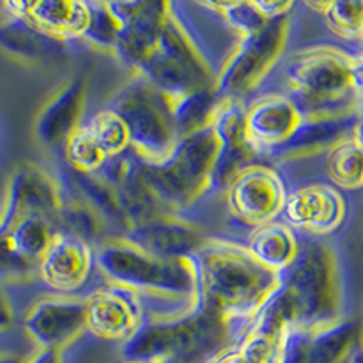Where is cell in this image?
<instances>
[{
	"mask_svg": "<svg viewBox=\"0 0 363 363\" xmlns=\"http://www.w3.org/2000/svg\"><path fill=\"white\" fill-rule=\"evenodd\" d=\"M196 269V306L231 323L255 318L280 285V274L252 258L247 247L207 242L193 256Z\"/></svg>",
	"mask_w": 363,
	"mask_h": 363,
	"instance_id": "1",
	"label": "cell"
},
{
	"mask_svg": "<svg viewBox=\"0 0 363 363\" xmlns=\"http://www.w3.org/2000/svg\"><path fill=\"white\" fill-rule=\"evenodd\" d=\"M229 323L194 306L177 318L142 322L122 347L125 363H160L171 356H189L211 363L229 349Z\"/></svg>",
	"mask_w": 363,
	"mask_h": 363,
	"instance_id": "2",
	"label": "cell"
},
{
	"mask_svg": "<svg viewBox=\"0 0 363 363\" xmlns=\"http://www.w3.org/2000/svg\"><path fill=\"white\" fill-rule=\"evenodd\" d=\"M358 69L359 58L335 48L301 51L287 71L291 99L303 116L354 111L362 100Z\"/></svg>",
	"mask_w": 363,
	"mask_h": 363,
	"instance_id": "3",
	"label": "cell"
},
{
	"mask_svg": "<svg viewBox=\"0 0 363 363\" xmlns=\"http://www.w3.org/2000/svg\"><path fill=\"white\" fill-rule=\"evenodd\" d=\"M218 140L211 125L180 136L160 162L142 160V174L155 199L167 209H182L211 186Z\"/></svg>",
	"mask_w": 363,
	"mask_h": 363,
	"instance_id": "4",
	"label": "cell"
},
{
	"mask_svg": "<svg viewBox=\"0 0 363 363\" xmlns=\"http://www.w3.org/2000/svg\"><path fill=\"white\" fill-rule=\"evenodd\" d=\"M100 271L115 285L169 298L196 300V269L193 258L164 260L140 251L124 238L109 240L96 252Z\"/></svg>",
	"mask_w": 363,
	"mask_h": 363,
	"instance_id": "5",
	"label": "cell"
},
{
	"mask_svg": "<svg viewBox=\"0 0 363 363\" xmlns=\"http://www.w3.org/2000/svg\"><path fill=\"white\" fill-rule=\"evenodd\" d=\"M280 285L293 301L298 327L316 329L338 322V267L327 245H301L293 264L280 272Z\"/></svg>",
	"mask_w": 363,
	"mask_h": 363,
	"instance_id": "6",
	"label": "cell"
},
{
	"mask_svg": "<svg viewBox=\"0 0 363 363\" xmlns=\"http://www.w3.org/2000/svg\"><path fill=\"white\" fill-rule=\"evenodd\" d=\"M128 125L131 147L144 162H160L178 140L173 120V104L136 73L111 99L108 106Z\"/></svg>",
	"mask_w": 363,
	"mask_h": 363,
	"instance_id": "7",
	"label": "cell"
},
{
	"mask_svg": "<svg viewBox=\"0 0 363 363\" xmlns=\"http://www.w3.org/2000/svg\"><path fill=\"white\" fill-rule=\"evenodd\" d=\"M142 79L169 99H180L194 91L215 87L206 60L200 57L191 38L173 17L165 26L157 48L136 67Z\"/></svg>",
	"mask_w": 363,
	"mask_h": 363,
	"instance_id": "8",
	"label": "cell"
},
{
	"mask_svg": "<svg viewBox=\"0 0 363 363\" xmlns=\"http://www.w3.org/2000/svg\"><path fill=\"white\" fill-rule=\"evenodd\" d=\"M57 220L6 202L0 209V281L28 280L37 274Z\"/></svg>",
	"mask_w": 363,
	"mask_h": 363,
	"instance_id": "9",
	"label": "cell"
},
{
	"mask_svg": "<svg viewBox=\"0 0 363 363\" xmlns=\"http://www.w3.org/2000/svg\"><path fill=\"white\" fill-rule=\"evenodd\" d=\"M287 28V17L272 18L258 31L240 38L235 53L227 58L216 79L215 89L220 100L240 99L260 84L284 50Z\"/></svg>",
	"mask_w": 363,
	"mask_h": 363,
	"instance_id": "10",
	"label": "cell"
},
{
	"mask_svg": "<svg viewBox=\"0 0 363 363\" xmlns=\"http://www.w3.org/2000/svg\"><path fill=\"white\" fill-rule=\"evenodd\" d=\"M109 8L120 24L116 55L136 69L157 48L173 17L171 6L160 0H135L109 2Z\"/></svg>",
	"mask_w": 363,
	"mask_h": 363,
	"instance_id": "11",
	"label": "cell"
},
{
	"mask_svg": "<svg viewBox=\"0 0 363 363\" xmlns=\"http://www.w3.org/2000/svg\"><path fill=\"white\" fill-rule=\"evenodd\" d=\"M225 193L233 216L256 227L277 218L287 199L280 177L265 165H249L240 171Z\"/></svg>",
	"mask_w": 363,
	"mask_h": 363,
	"instance_id": "12",
	"label": "cell"
},
{
	"mask_svg": "<svg viewBox=\"0 0 363 363\" xmlns=\"http://www.w3.org/2000/svg\"><path fill=\"white\" fill-rule=\"evenodd\" d=\"M24 329L40 349L60 352L87 329L86 300L42 298L26 314Z\"/></svg>",
	"mask_w": 363,
	"mask_h": 363,
	"instance_id": "13",
	"label": "cell"
},
{
	"mask_svg": "<svg viewBox=\"0 0 363 363\" xmlns=\"http://www.w3.org/2000/svg\"><path fill=\"white\" fill-rule=\"evenodd\" d=\"M211 128L218 140V153L209 187L225 191L236 174L249 167L247 162L256 149L249 142L245 131L244 108L236 100H220Z\"/></svg>",
	"mask_w": 363,
	"mask_h": 363,
	"instance_id": "14",
	"label": "cell"
},
{
	"mask_svg": "<svg viewBox=\"0 0 363 363\" xmlns=\"http://www.w3.org/2000/svg\"><path fill=\"white\" fill-rule=\"evenodd\" d=\"M124 240L140 251L164 260L193 258L207 244L200 229L167 213L131 225Z\"/></svg>",
	"mask_w": 363,
	"mask_h": 363,
	"instance_id": "15",
	"label": "cell"
},
{
	"mask_svg": "<svg viewBox=\"0 0 363 363\" xmlns=\"http://www.w3.org/2000/svg\"><path fill=\"white\" fill-rule=\"evenodd\" d=\"M99 174L115 191L128 229L155 216L165 215L162 203L155 199V194L145 184L142 174V160L136 155L108 158Z\"/></svg>",
	"mask_w": 363,
	"mask_h": 363,
	"instance_id": "16",
	"label": "cell"
},
{
	"mask_svg": "<svg viewBox=\"0 0 363 363\" xmlns=\"http://www.w3.org/2000/svg\"><path fill=\"white\" fill-rule=\"evenodd\" d=\"M87 330L104 340H128L142 325L135 293L122 285L104 287L86 298Z\"/></svg>",
	"mask_w": 363,
	"mask_h": 363,
	"instance_id": "17",
	"label": "cell"
},
{
	"mask_svg": "<svg viewBox=\"0 0 363 363\" xmlns=\"http://www.w3.org/2000/svg\"><path fill=\"white\" fill-rule=\"evenodd\" d=\"M86 77H74L42 106L33 124V135L45 147L66 144L80 128L86 109Z\"/></svg>",
	"mask_w": 363,
	"mask_h": 363,
	"instance_id": "18",
	"label": "cell"
},
{
	"mask_svg": "<svg viewBox=\"0 0 363 363\" xmlns=\"http://www.w3.org/2000/svg\"><path fill=\"white\" fill-rule=\"evenodd\" d=\"M284 215L298 229L329 235L343 223L345 200L335 187L307 186L285 199Z\"/></svg>",
	"mask_w": 363,
	"mask_h": 363,
	"instance_id": "19",
	"label": "cell"
},
{
	"mask_svg": "<svg viewBox=\"0 0 363 363\" xmlns=\"http://www.w3.org/2000/svg\"><path fill=\"white\" fill-rule=\"evenodd\" d=\"M6 15L21 17L58 40L82 38L89 18V6L79 0H40V2H4Z\"/></svg>",
	"mask_w": 363,
	"mask_h": 363,
	"instance_id": "20",
	"label": "cell"
},
{
	"mask_svg": "<svg viewBox=\"0 0 363 363\" xmlns=\"http://www.w3.org/2000/svg\"><path fill=\"white\" fill-rule=\"evenodd\" d=\"M303 115L293 99L281 95H267L256 100L245 111V131L255 149L280 147L296 131Z\"/></svg>",
	"mask_w": 363,
	"mask_h": 363,
	"instance_id": "21",
	"label": "cell"
},
{
	"mask_svg": "<svg viewBox=\"0 0 363 363\" xmlns=\"http://www.w3.org/2000/svg\"><path fill=\"white\" fill-rule=\"evenodd\" d=\"M356 120V109L340 115L303 116L289 140L272 149L269 155L274 158H300L323 149L330 151L340 142L354 136Z\"/></svg>",
	"mask_w": 363,
	"mask_h": 363,
	"instance_id": "22",
	"label": "cell"
},
{
	"mask_svg": "<svg viewBox=\"0 0 363 363\" xmlns=\"http://www.w3.org/2000/svg\"><path fill=\"white\" fill-rule=\"evenodd\" d=\"M91 245L66 231H57L38 267L45 285L55 291H74L86 281L91 269Z\"/></svg>",
	"mask_w": 363,
	"mask_h": 363,
	"instance_id": "23",
	"label": "cell"
},
{
	"mask_svg": "<svg viewBox=\"0 0 363 363\" xmlns=\"http://www.w3.org/2000/svg\"><path fill=\"white\" fill-rule=\"evenodd\" d=\"M67 42L42 33L21 17L0 21V51L29 66H50L66 58Z\"/></svg>",
	"mask_w": 363,
	"mask_h": 363,
	"instance_id": "24",
	"label": "cell"
},
{
	"mask_svg": "<svg viewBox=\"0 0 363 363\" xmlns=\"http://www.w3.org/2000/svg\"><path fill=\"white\" fill-rule=\"evenodd\" d=\"M247 251L264 267L280 274L284 269L293 264L298 251H300V245H298L296 236L289 227L284 225V223L271 222L258 227L252 233Z\"/></svg>",
	"mask_w": 363,
	"mask_h": 363,
	"instance_id": "25",
	"label": "cell"
},
{
	"mask_svg": "<svg viewBox=\"0 0 363 363\" xmlns=\"http://www.w3.org/2000/svg\"><path fill=\"white\" fill-rule=\"evenodd\" d=\"M358 325L354 322H335L311 329L309 363H340L354 345Z\"/></svg>",
	"mask_w": 363,
	"mask_h": 363,
	"instance_id": "26",
	"label": "cell"
},
{
	"mask_svg": "<svg viewBox=\"0 0 363 363\" xmlns=\"http://www.w3.org/2000/svg\"><path fill=\"white\" fill-rule=\"evenodd\" d=\"M171 104H173L174 128L180 138V136L211 125L220 99L215 87H207V89L194 91L191 95L180 96V99H171Z\"/></svg>",
	"mask_w": 363,
	"mask_h": 363,
	"instance_id": "27",
	"label": "cell"
},
{
	"mask_svg": "<svg viewBox=\"0 0 363 363\" xmlns=\"http://www.w3.org/2000/svg\"><path fill=\"white\" fill-rule=\"evenodd\" d=\"M327 171L330 180L342 189L363 187V147L354 136L330 149Z\"/></svg>",
	"mask_w": 363,
	"mask_h": 363,
	"instance_id": "28",
	"label": "cell"
},
{
	"mask_svg": "<svg viewBox=\"0 0 363 363\" xmlns=\"http://www.w3.org/2000/svg\"><path fill=\"white\" fill-rule=\"evenodd\" d=\"M74 186L79 189L80 200L93 207L102 216L104 222L118 223V225H124L128 229V223H125L124 213L120 209L115 191L99 173H74Z\"/></svg>",
	"mask_w": 363,
	"mask_h": 363,
	"instance_id": "29",
	"label": "cell"
},
{
	"mask_svg": "<svg viewBox=\"0 0 363 363\" xmlns=\"http://www.w3.org/2000/svg\"><path fill=\"white\" fill-rule=\"evenodd\" d=\"M333 33L349 40H363V2L359 0H338V2H311Z\"/></svg>",
	"mask_w": 363,
	"mask_h": 363,
	"instance_id": "30",
	"label": "cell"
},
{
	"mask_svg": "<svg viewBox=\"0 0 363 363\" xmlns=\"http://www.w3.org/2000/svg\"><path fill=\"white\" fill-rule=\"evenodd\" d=\"M91 138L99 144L106 157L115 158L125 153V149L131 147V138L125 122L118 113L106 108L96 113L87 125H84Z\"/></svg>",
	"mask_w": 363,
	"mask_h": 363,
	"instance_id": "31",
	"label": "cell"
},
{
	"mask_svg": "<svg viewBox=\"0 0 363 363\" xmlns=\"http://www.w3.org/2000/svg\"><path fill=\"white\" fill-rule=\"evenodd\" d=\"M57 222L64 227V231L84 240L89 245L96 244L102 238L106 223L102 216L82 200L64 202L62 209L58 211Z\"/></svg>",
	"mask_w": 363,
	"mask_h": 363,
	"instance_id": "32",
	"label": "cell"
},
{
	"mask_svg": "<svg viewBox=\"0 0 363 363\" xmlns=\"http://www.w3.org/2000/svg\"><path fill=\"white\" fill-rule=\"evenodd\" d=\"M64 155L73 173L93 174L99 173L108 162V157L99 147L86 128H79L64 144Z\"/></svg>",
	"mask_w": 363,
	"mask_h": 363,
	"instance_id": "33",
	"label": "cell"
},
{
	"mask_svg": "<svg viewBox=\"0 0 363 363\" xmlns=\"http://www.w3.org/2000/svg\"><path fill=\"white\" fill-rule=\"evenodd\" d=\"M87 6H89V18L82 38L95 48L116 53L120 24L109 8V2H87Z\"/></svg>",
	"mask_w": 363,
	"mask_h": 363,
	"instance_id": "34",
	"label": "cell"
},
{
	"mask_svg": "<svg viewBox=\"0 0 363 363\" xmlns=\"http://www.w3.org/2000/svg\"><path fill=\"white\" fill-rule=\"evenodd\" d=\"M206 6L222 13V17L240 35V38L255 33L260 28H264L265 22H267L264 13L258 9L256 2H252V0H245V2H211V4Z\"/></svg>",
	"mask_w": 363,
	"mask_h": 363,
	"instance_id": "35",
	"label": "cell"
},
{
	"mask_svg": "<svg viewBox=\"0 0 363 363\" xmlns=\"http://www.w3.org/2000/svg\"><path fill=\"white\" fill-rule=\"evenodd\" d=\"M258 9L264 13V17L267 21H272V18H280V17H287V13L293 9V2H271V0H258L256 2Z\"/></svg>",
	"mask_w": 363,
	"mask_h": 363,
	"instance_id": "36",
	"label": "cell"
},
{
	"mask_svg": "<svg viewBox=\"0 0 363 363\" xmlns=\"http://www.w3.org/2000/svg\"><path fill=\"white\" fill-rule=\"evenodd\" d=\"M13 323V309L11 303H9V298L6 296V293L0 289V333L6 329H9Z\"/></svg>",
	"mask_w": 363,
	"mask_h": 363,
	"instance_id": "37",
	"label": "cell"
},
{
	"mask_svg": "<svg viewBox=\"0 0 363 363\" xmlns=\"http://www.w3.org/2000/svg\"><path fill=\"white\" fill-rule=\"evenodd\" d=\"M24 363H62V358H60V352L58 351L38 349V351Z\"/></svg>",
	"mask_w": 363,
	"mask_h": 363,
	"instance_id": "38",
	"label": "cell"
},
{
	"mask_svg": "<svg viewBox=\"0 0 363 363\" xmlns=\"http://www.w3.org/2000/svg\"><path fill=\"white\" fill-rule=\"evenodd\" d=\"M211 363H252V362L247 358V356L242 354V352L238 351V347H236V349H227L225 352L216 356Z\"/></svg>",
	"mask_w": 363,
	"mask_h": 363,
	"instance_id": "39",
	"label": "cell"
},
{
	"mask_svg": "<svg viewBox=\"0 0 363 363\" xmlns=\"http://www.w3.org/2000/svg\"><path fill=\"white\" fill-rule=\"evenodd\" d=\"M356 116H358V120H356L354 138L359 142V144H362V147H363V99L358 102V108H356Z\"/></svg>",
	"mask_w": 363,
	"mask_h": 363,
	"instance_id": "40",
	"label": "cell"
},
{
	"mask_svg": "<svg viewBox=\"0 0 363 363\" xmlns=\"http://www.w3.org/2000/svg\"><path fill=\"white\" fill-rule=\"evenodd\" d=\"M0 363H24L18 356L9 354V352H0Z\"/></svg>",
	"mask_w": 363,
	"mask_h": 363,
	"instance_id": "41",
	"label": "cell"
},
{
	"mask_svg": "<svg viewBox=\"0 0 363 363\" xmlns=\"http://www.w3.org/2000/svg\"><path fill=\"white\" fill-rule=\"evenodd\" d=\"M352 363H363V345L356 351L354 358H352Z\"/></svg>",
	"mask_w": 363,
	"mask_h": 363,
	"instance_id": "42",
	"label": "cell"
},
{
	"mask_svg": "<svg viewBox=\"0 0 363 363\" xmlns=\"http://www.w3.org/2000/svg\"><path fill=\"white\" fill-rule=\"evenodd\" d=\"M359 58H362V60H363V53H362V57H359Z\"/></svg>",
	"mask_w": 363,
	"mask_h": 363,
	"instance_id": "43",
	"label": "cell"
}]
</instances>
